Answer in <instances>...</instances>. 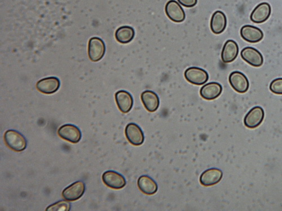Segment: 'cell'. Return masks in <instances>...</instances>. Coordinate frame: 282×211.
<instances>
[{"label": "cell", "mask_w": 282, "mask_h": 211, "mask_svg": "<svg viewBox=\"0 0 282 211\" xmlns=\"http://www.w3.org/2000/svg\"><path fill=\"white\" fill-rule=\"evenodd\" d=\"M4 141L6 144L15 152H21L26 149L27 142L25 137L16 130H9L6 131Z\"/></svg>", "instance_id": "6da1fadb"}, {"label": "cell", "mask_w": 282, "mask_h": 211, "mask_svg": "<svg viewBox=\"0 0 282 211\" xmlns=\"http://www.w3.org/2000/svg\"><path fill=\"white\" fill-rule=\"evenodd\" d=\"M106 53V45L103 39L97 37L90 39L88 43V56L90 60L97 62L103 58Z\"/></svg>", "instance_id": "7a4b0ae2"}, {"label": "cell", "mask_w": 282, "mask_h": 211, "mask_svg": "<svg viewBox=\"0 0 282 211\" xmlns=\"http://www.w3.org/2000/svg\"><path fill=\"white\" fill-rule=\"evenodd\" d=\"M185 77L189 82L195 85L200 86L205 84L209 79L208 73L200 68L193 67L186 70Z\"/></svg>", "instance_id": "3957f363"}, {"label": "cell", "mask_w": 282, "mask_h": 211, "mask_svg": "<svg viewBox=\"0 0 282 211\" xmlns=\"http://www.w3.org/2000/svg\"><path fill=\"white\" fill-rule=\"evenodd\" d=\"M58 134L60 138L73 144H77L80 141L82 137V132L75 125L66 124L61 126Z\"/></svg>", "instance_id": "277c9868"}, {"label": "cell", "mask_w": 282, "mask_h": 211, "mask_svg": "<svg viewBox=\"0 0 282 211\" xmlns=\"http://www.w3.org/2000/svg\"><path fill=\"white\" fill-rule=\"evenodd\" d=\"M103 180L106 186L113 189H121L127 184L124 177L114 171H107L103 175Z\"/></svg>", "instance_id": "5b68a950"}, {"label": "cell", "mask_w": 282, "mask_h": 211, "mask_svg": "<svg viewBox=\"0 0 282 211\" xmlns=\"http://www.w3.org/2000/svg\"><path fill=\"white\" fill-rule=\"evenodd\" d=\"M85 191L86 185L83 181H78L66 187L62 192V197L67 201H76L83 197Z\"/></svg>", "instance_id": "8992f818"}, {"label": "cell", "mask_w": 282, "mask_h": 211, "mask_svg": "<svg viewBox=\"0 0 282 211\" xmlns=\"http://www.w3.org/2000/svg\"><path fill=\"white\" fill-rule=\"evenodd\" d=\"M229 81L231 87L238 93H245L249 89V81L246 75L240 72L234 71L231 73Z\"/></svg>", "instance_id": "52a82bcc"}, {"label": "cell", "mask_w": 282, "mask_h": 211, "mask_svg": "<svg viewBox=\"0 0 282 211\" xmlns=\"http://www.w3.org/2000/svg\"><path fill=\"white\" fill-rule=\"evenodd\" d=\"M265 113L261 107H255L247 113L244 119V123L247 128L255 129L263 122Z\"/></svg>", "instance_id": "ba28073f"}, {"label": "cell", "mask_w": 282, "mask_h": 211, "mask_svg": "<svg viewBox=\"0 0 282 211\" xmlns=\"http://www.w3.org/2000/svg\"><path fill=\"white\" fill-rule=\"evenodd\" d=\"M125 134L130 143L134 146H139L144 143L145 136L142 129L138 124L129 123L126 128Z\"/></svg>", "instance_id": "9c48e42d"}, {"label": "cell", "mask_w": 282, "mask_h": 211, "mask_svg": "<svg viewBox=\"0 0 282 211\" xmlns=\"http://www.w3.org/2000/svg\"><path fill=\"white\" fill-rule=\"evenodd\" d=\"M241 58L251 66L259 67L264 64V57L259 51L252 47H246L240 53Z\"/></svg>", "instance_id": "30bf717a"}, {"label": "cell", "mask_w": 282, "mask_h": 211, "mask_svg": "<svg viewBox=\"0 0 282 211\" xmlns=\"http://www.w3.org/2000/svg\"><path fill=\"white\" fill-rule=\"evenodd\" d=\"M166 13L169 19L176 23H182L186 18L183 8L175 0L168 2L165 8Z\"/></svg>", "instance_id": "8fae6325"}, {"label": "cell", "mask_w": 282, "mask_h": 211, "mask_svg": "<svg viewBox=\"0 0 282 211\" xmlns=\"http://www.w3.org/2000/svg\"><path fill=\"white\" fill-rule=\"evenodd\" d=\"M61 86L59 79L56 77H49L42 79L37 82L36 88L42 93L52 94L57 91Z\"/></svg>", "instance_id": "7c38bea8"}, {"label": "cell", "mask_w": 282, "mask_h": 211, "mask_svg": "<svg viewBox=\"0 0 282 211\" xmlns=\"http://www.w3.org/2000/svg\"><path fill=\"white\" fill-rule=\"evenodd\" d=\"M240 36L248 43L255 44L261 41L264 38V33L259 28L246 25L240 30Z\"/></svg>", "instance_id": "4fadbf2b"}, {"label": "cell", "mask_w": 282, "mask_h": 211, "mask_svg": "<svg viewBox=\"0 0 282 211\" xmlns=\"http://www.w3.org/2000/svg\"><path fill=\"white\" fill-rule=\"evenodd\" d=\"M272 12V8L267 3L259 4L254 9L251 14L250 18L252 22L256 24H263L269 18Z\"/></svg>", "instance_id": "5bb4252c"}, {"label": "cell", "mask_w": 282, "mask_h": 211, "mask_svg": "<svg viewBox=\"0 0 282 211\" xmlns=\"http://www.w3.org/2000/svg\"><path fill=\"white\" fill-rule=\"evenodd\" d=\"M223 171L216 168H210L203 172L200 177V182L203 186H211L216 185L221 180Z\"/></svg>", "instance_id": "9a60e30c"}, {"label": "cell", "mask_w": 282, "mask_h": 211, "mask_svg": "<svg viewBox=\"0 0 282 211\" xmlns=\"http://www.w3.org/2000/svg\"><path fill=\"white\" fill-rule=\"evenodd\" d=\"M115 100L118 109L123 113H128L133 106V96L128 91L120 90L115 94Z\"/></svg>", "instance_id": "2e32d148"}, {"label": "cell", "mask_w": 282, "mask_h": 211, "mask_svg": "<svg viewBox=\"0 0 282 211\" xmlns=\"http://www.w3.org/2000/svg\"><path fill=\"white\" fill-rule=\"evenodd\" d=\"M223 92V87L221 84L218 82H210L201 88L200 94L202 98L207 100H213L216 99Z\"/></svg>", "instance_id": "e0dca14e"}, {"label": "cell", "mask_w": 282, "mask_h": 211, "mask_svg": "<svg viewBox=\"0 0 282 211\" xmlns=\"http://www.w3.org/2000/svg\"><path fill=\"white\" fill-rule=\"evenodd\" d=\"M141 100L147 110L151 113L155 112L160 105L159 96L151 90H146L140 95Z\"/></svg>", "instance_id": "ac0fdd59"}, {"label": "cell", "mask_w": 282, "mask_h": 211, "mask_svg": "<svg viewBox=\"0 0 282 211\" xmlns=\"http://www.w3.org/2000/svg\"><path fill=\"white\" fill-rule=\"evenodd\" d=\"M239 53L238 44L231 39L227 41L224 45L221 53V59L225 64L234 61Z\"/></svg>", "instance_id": "d6986e66"}, {"label": "cell", "mask_w": 282, "mask_h": 211, "mask_svg": "<svg viewBox=\"0 0 282 211\" xmlns=\"http://www.w3.org/2000/svg\"><path fill=\"white\" fill-rule=\"evenodd\" d=\"M227 26V18L221 11H216L212 15L211 20V30L215 35L222 33Z\"/></svg>", "instance_id": "ffe728a7"}, {"label": "cell", "mask_w": 282, "mask_h": 211, "mask_svg": "<svg viewBox=\"0 0 282 211\" xmlns=\"http://www.w3.org/2000/svg\"><path fill=\"white\" fill-rule=\"evenodd\" d=\"M137 184L139 189L146 195H154L158 189L156 182L149 176H140Z\"/></svg>", "instance_id": "44dd1931"}, {"label": "cell", "mask_w": 282, "mask_h": 211, "mask_svg": "<svg viewBox=\"0 0 282 211\" xmlns=\"http://www.w3.org/2000/svg\"><path fill=\"white\" fill-rule=\"evenodd\" d=\"M135 36V31L132 27L125 26L118 28L115 32V38L117 42L127 44L131 42Z\"/></svg>", "instance_id": "7402d4cb"}, {"label": "cell", "mask_w": 282, "mask_h": 211, "mask_svg": "<svg viewBox=\"0 0 282 211\" xmlns=\"http://www.w3.org/2000/svg\"><path fill=\"white\" fill-rule=\"evenodd\" d=\"M71 204L65 201H59L48 206L46 210L48 211H69Z\"/></svg>", "instance_id": "603a6c76"}, {"label": "cell", "mask_w": 282, "mask_h": 211, "mask_svg": "<svg viewBox=\"0 0 282 211\" xmlns=\"http://www.w3.org/2000/svg\"><path fill=\"white\" fill-rule=\"evenodd\" d=\"M270 90L275 94L282 95V78L274 79L270 85Z\"/></svg>", "instance_id": "cb8c5ba5"}, {"label": "cell", "mask_w": 282, "mask_h": 211, "mask_svg": "<svg viewBox=\"0 0 282 211\" xmlns=\"http://www.w3.org/2000/svg\"><path fill=\"white\" fill-rule=\"evenodd\" d=\"M177 1L186 8H193L197 3V0H177Z\"/></svg>", "instance_id": "d4e9b609"}]
</instances>
